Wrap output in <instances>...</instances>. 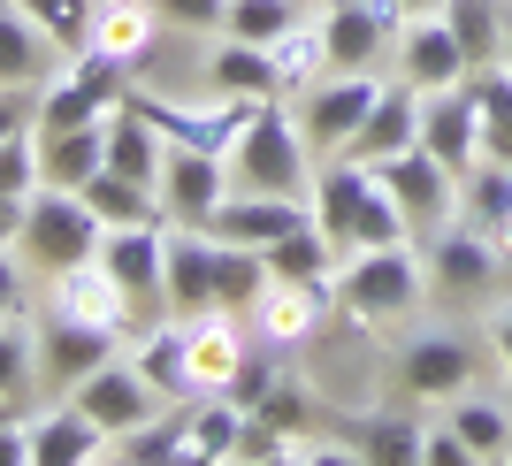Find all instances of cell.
<instances>
[{"label": "cell", "mask_w": 512, "mask_h": 466, "mask_svg": "<svg viewBox=\"0 0 512 466\" xmlns=\"http://www.w3.org/2000/svg\"><path fill=\"white\" fill-rule=\"evenodd\" d=\"M314 222L337 253H367V245H413L398 199L383 191V176L352 161V153H329V169H314Z\"/></svg>", "instance_id": "obj_1"}, {"label": "cell", "mask_w": 512, "mask_h": 466, "mask_svg": "<svg viewBox=\"0 0 512 466\" xmlns=\"http://www.w3.org/2000/svg\"><path fill=\"white\" fill-rule=\"evenodd\" d=\"M222 169H230V191H276V199H306L314 207V146H306V130L291 123V107L283 100H260L245 138L222 153Z\"/></svg>", "instance_id": "obj_2"}, {"label": "cell", "mask_w": 512, "mask_h": 466, "mask_svg": "<svg viewBox=\"0 0 512 466\" xmlns=\"http://www.w3.org/2000/svg\"><path fill=\"white\" fill-rule=\"evenodd\" d=\"M421 283H428V260H413V245H367V253L337 260L329 291L352 321H398L421 306Z\"/></svg>", "instance_id": "obj_3"}, {"label": "cell", "mask_w": 512, "mask_h": 466, "mask_svg": "<svg viewBox=\"0 0 512 466\" xmlns=\"http://www.w3.org/2000/svg\"><path fill=\"white\" fill-rule=\"evenodd\" d=\"M107 222L85 207V191H62V184H39L31 199H23V237L16 253L31 260V268H46V276H62V268H77V260L100 253Z\"/></svg>", "instance_id": "obj_4"}, {"label": "cell", "mask_w": 512, "mask_h": 466, "mask_svg": "<svg viewBox=\"0 0 512 466\" xmlns=\"http://www.w3.org/2000/svg\"><path fill=\"white\" fill-rule=\"evenodd\" d=\"M375 176H383V191L398 199L413 245H428L444 222H459V176H451L428 146H406V153H390V161H375Z\"/></svg>", "instance_id": "obj_5"}, {"label": "cell", "mask_w": 512, "mask_h": 466, "mask_svg": "<svg viewBox=\"0 0 512 466\" xmlns=\"http://www.w3.org/2000/svg\"><path fill=\"white\" fill-rule=\"evenodd\" d=\"M375 92H383V69H329L321 85L299 92V130H306V146H314V161L352 146V130L367 123Z\"/></svg>", "instance_id": "obj_6"}, {"label": "cell", "mask_w": 512, "mask_h": 466, "mask_svg": "<svg viewBox=\"0 0 512 466\" xmlns=\"http://www.w3.org/2000/svg\"><path fill=\"white\" fill-rule=\"evenodd\" d=\"M398 0H329L321 8V39H329V69H383L398 54Z\"/></svg>", "instance_id": "obj_7"}, {"label": "cell", "mask_w": 512, "mask_h": 466, "mask_svg": "<svg viewBox=\"0 0 512 466\" xmlns=\"http://www.w3.org/2000/svg\"><path fill=\"white\" fill-rule=\"evenodd\" d=\"M161 260H169V222H130V230L100 237V268L123 283V298L138 306V321H153L161 306H169V291H161Z\"/></svg>", "instance_id": "obj_8"}, {"label": "cell", "mask_w": 512, "mask_h": 466, "mask_svg": "<svg viewBox=\"0 0 512 466\" xmlns=\"http://www.w3.org/2000/svg\"><path fill=\"white\" fill-rule=\"evenodd\" d=\"M497 276H505V253L474 222H444V230L428 237V291L436 298H482Z\"/></svg>", "instance_id": "obj_9"}, {"label": "cell", "mask_w": 512, "mask_h": 466, "mask_svg": "<svg viewBox=\"0 0 512 466\" xmlns=\"http://www.w3.org/2000/svg\"><path fill=\"white\" fill-rule=\"evenodd\" d=\"M69 398L85 405V413H92V421L107 428V436H123V428L153 421V413H169V398H161V390H153V382L138 375V360H130V352L100 360V367H92L85 382H77V390H69Z\"/></svg>", "instance_id": "obj_10"}, {"label": "cell", "mask_w": 512, "mask_h": 466, "mask_svg": "<svg viewBox=\"0 0 512 466\" xmlns=\"http://www.w3.org/2000/svg\"><path fill=\"white\" fill-rule=\"evenodd\" d=\"M161 214L169 222H184V230H207L214 207L230 199V169H222V153H199V146H169V161H161Z\"/></svg>", "instance_id": "obj_11"}, {"label": "cell", "mask_w": 512, "mask_h": 466, "mask_svg": "<svg viewBox=\"0 0 512 466\" xmlns=\"http://www.w3.org/2000/svg\"><path fill=\"white\" fill-rule=\"evenodd\" d=\"M39 382H54V390H77V382L92 375V367L100 360H115V352H123V337H115V329H92V321H77V314H54V306H46V321H39Z\"/></svg>", "instance_id": "obj_12"}, {"label": "cell", "mask_w": 512, "mask_h": 466, "mask_svg": "<svg viewBox=\"0 0 512 466\" xmlns=\"http://www.w3.org/2000/svg\"><path fill=\"white\" fill-rule=\"evenodd\" d=\"M398 77L413 92H451L474 77V62H467V46L451 39L444 16H406V31H398Z\"/></svg>", "instance_id": "obj_13"}, {"label": "cell", "mask_w": 512, "mask_h": 466, "mask_svg": "<svg viewBox=\"0 0 512 466\" xmlns=\"http://www.w3.org/2000/svg\"><path fill=\"white\" fill-rule=\"evenodd\" d=\"M421 146L444 161L451 176H467L482 161V107H474L467 85L451 92H421Z\"/></svg>", "instance_id": "obj_14"}, {"label": "cell", "mask_w": 512, "mask_h": 466, "mask_svg": "<svg viewBox=\"0 0 512 466\" xmlns=\"http://www.w3.org/2000/svg\"><path fill=\"white\" fill-rule=\"evenodd\" d=\"M92 459H115V436L77 398L46 405L39 421H31V466H92Z\"/></svg>", "instance_id": "obj_15"}, {"label": "cell", "mask_w": 512, "mask_h": 466, "mask_svg": "<svg viewBox=\"0 0 512 466\" xmlns=\"http://www.w3.org/2000/svg\"><path fill=\"white\" fill-rule=\"evenodd\" d=\"M406 146H421V92L406 85V77H383V92H375V107H367V123L352 130V161H390V153H406Z\"/></svg>", "instance_id": "obj_16"}, {"label": "cell", "mask_w": 512, "mask_h": 466, "mask_svg": "<svg viewBox=\"0 0 512 466\" xmlns=\"http://www.w3.org/2000/svg\"><path fill=\"white\" fill-rule=\"evenodd\" d=\"M54 314H77V321H92V329H115V337H130V329H138V306H130L123 283L100 268V253L54 276Z\"/></svg>", "instance_id": "obj_17"}, {"label": "cell", "mask_w": 512, "mask_h": 466, "mask_svg": "<svg viewBox=\"0 0 512 466\" xmlns=\"http://www.w3.org/2000/svg\"><path fill=\"white\" fill-rule=\"evenodd\" d=\"M199 77H207V92H222V100H283L276 54L253 46V39H230V31H214V54L199 62Z\"/></svg>", "instance_id": "obj_18"}, {"label": "cell", "mask_w": 512, "mask_h": 466, "mask_svg": "<svg viewBox=\"0 0 512 466\" xmlns=\"http://www.w3.org/2000/svg\"><path fill=\"white\" fill-rule=\"evenodd\" d=\"M474 375H482V352H474L467 337H413L406 344V390L413 398H436L451 405L459 390H474Z\"/></svg>", "instance_id": "obj_19"}, {"label": "cell", "mask_w": 512, "mask_h": 466, "mask_svg": "<svg viewBox=\"0 0 512 466\" xmlns=\"http://www.w3.org/2000/svg\"><path fill=\"white\" fill-rule=\"evenodd\" d=\"M161 291H169L176 321H192V314H207V306H214V230H184V222H169Z\"/></svg>", "instance_id": "obj_20"}, {"label": "cell", "mask_w": 512, "mask_h": 466, "mask_svg": "<svg viewBox=\"0 0 512 466\" xmlns=\"http://www.w3.org/2000/svg\"><path fill=\"white\" fill-rule=\"evenodd\" d=\"M299 222H314V207H306V199H276V191H230V199L214 207L207 230L230 237V245H276V237L299 230Z\"/></svg>", "instance_id": "obj_21"}, {"label": "cell", "mask_w": 512, "mask_h": 466, "mask_svg": "<svg viewBox=\"0 0 512 466\" xmlns=\"http://www.w3.org/2000/svg\"><path fill=\"white\" fill-rule=\"evenodd\" d=\"M329 283H268L260 291V306H253V329L268 344H306V337H321V321H329Z\"/></svg>", "instance_id": "obj_22"}, {"label": "cell", "mask_w": 512, "mask_h": 466, "mask_svg": "<svg viewBox=\"0 0 512 466\" xmlns=\"http://www.w3.org/2000/svg\"><path fill=\"white\" fill-rule=\"evenodd\" d=\"M245 421H253V413H237L222 390L184 398V466H230L237 451H245Z\"/></svg>", "instance_id": "obj_23"}, {"label": "cell", "mask_w": 512, "mask_h": 466, "mask_svg": "<svg viewBox=\"0 0 512 466\" xmlns=\"http://www.w3.org/2000/svg\"><path fill=\"white\" fill-rule=\"evenodd\" d=\"M245 360V337H237V314L207 306V314L184 321V367H192V390H222Z\"/></svg>", "instance_id": "obj_24"}, {"label": "cell", "mask_w": 512, "mask_h": 466, "mask_svg": "<svg viewBox=\"0 0 512 466\" xmlns=\"http://www.w3.org/2000/svg\"><path fill=\"white\" fill-rule=\"evenodd\" d=\"M54 54H62V46L46 39L39 23L16 8V0H8V8H0V92H31V85H46V77L62 69Z\"/></svg>", "instance_id": "obj_25"}, {"label": "cell", "mask_w": 512, "mask_h": 466, "mask_svg": "<svg viewBox=\"0 0 512 466\" xmlns=\"http://www.w3.org/2000/svg\"><path fill=\"white\" fill-rule=\"evenodd\" d=\"M31 138H39V169H46V184H62V191H85L92 176L107 169V123L31 130Z\"/></svg>", "instance_id": "obj_26"}, {"label": "cell", "mask_w": 512, "mask_h": 466, "mask_svg": "<svg viewBox=\"0 0 512 466\" xmlns=\"http://www.w3.org/2000/svg\"><path fill=\"white\" fill-rule=\"evenodd\" d=\"M268 253L260 245H230V237H214V306L222 314H237V321H253V306H260V291H268Z\"/></svg>", "instance_id": "obj_27"}, {"label": "cell", "mask_w": 512, "mask_h": 466, "mask_svg": "<svg viewBox=\"0 0 512 466\" xmlns=\"http://www.w3.org/2000/svg\"><path fill=\"white\" fill-rule=\"evenodd\" d=\"M161 31H169V23L153 16V0H100V16H92V46L115 54V62H130V69L153 54Z\"/></svg>", "instance_id": "obj_28"}, {"label": "cell", "mask_w": 512, "mask_h": 466, "mask_svg": "<svg viewBox=\"0 0 512 466\" xmlns=\"http://www.w3.org/2000/svg\"><path fill=\"white\" fill-rule=\"evenodd\" d=\"M268 253V276L276 283H337V245L321 237V222H299V230H283L276 245H260Z\"/></svg>", "instance_id": "obj_29"}, {"label": "cell", "mask_w": 512, "mask_h": 466, "mask_svg": "<svg viewBox=\"0 0 512 466\" xmlns=\"http://www.w3.org/2000/svg\"><path fill=\"white\" fill-rule=\"evenodd\" d=\"M459 222H474L482 237H505V222H512V169L505 161H474L467 176H459Z\"/></svg>", "instance_id": "obj_30"}, {"label": "cell", "mask_w": 512, "mask_h": 466, "mask_svg": "<svg viewBox=\"0 0 512 466\" xmlns=\"http://www.w3.org/2000/svg\"><path fill=\"white\" fill-rule=\"evenodd\" d=\"M444 421L467 436L474 459H512V398H482V390H459Z\"/></svg>", "instance_id": "obj_31"}, {"label": "cell", "mask_w": 512, "mask_h": 466, "mask_svg": "<svg viewBox=\"0 0 512 466\" xmlns=\"http://www.w3.org/2000/svg\"><path fill=\"white\" fill-rule=\"evenodd\" d=\"M130 360H138V375H146L169 405L199 398V390H192V367H184V321H153L146 337H138V352H130Z\"/></svg>", "instance_id": "obj_32"}, {"label": "cell", "mask_w": 512, "mask_h": 466, "mask_svg": "<svg viewBox=\"0 0 512 466\" xmlns=\"http://www.w3.org/2000/svg\"><path fill=\"white\" fill-rule=\"evenodd\" d=\"M344 444L375 466H421V421L406 413H367V421H344Z\"/></svg>", "instance_id": "obj_33"}, {"label": "cell", "mask_w": 512, "mask_h": 466, "mask_svg": "<svg viewBox=\"0 0 512 466\" xmlns=\"http://www.w3.org/2000/svg\"><path fill=\"white\" fill-rule=\"evenodd\" d=\"M107 115V100L100 92L85 85V77H77V69H54V77H46L39 85V107H31V130H77V123H100Z\"/></svg>", "instance_id": "obj_34"}, {"label": "cell", "mask_w": 512, "mask_h": 466, "mask_svg": "<svg viewBox=\"0 0 512 466\" xmlns=\"http://www.w3.org/2000/svg\"><path fill=\"white\" fill-rule=\"evenodd\" d=\"M467 92H474V107H482V153L512 169V69L505 62H482L467 77Z\"/></svg>", "instance_id": "obj_35"}, {"label": "cell", "mask_w": 512, "mask_h": 466, "mask_svg": "<svg viewBox=\"0 0 512 466\" xmlns=\"http://www.w3.org/2000/svg\"><path fill=\"white\" fill-rule=\"evenodd\" d=\"M451 39L467 46V62H505V0H444Z\"/></svg>", "instance_id": "obj_36"}, {"label": "cell", "mask_w": 512, "mask_h": 466, "mask_svg": "<svg viewBox=\"0 0 512 466\" xmlns=\"http://www.w3.org/2000/svg\"><path fill=\"white\" fill-rule=\"evenodd\" d=\"M115 459H130V466H184V405L123 428V436H115Z\"/></svg>", "instance_id": "obj_37"}, {"label": "cell", "mask_w": 512, "mask_h": 466, "mask_svg": "<svg viewBox=\"0 0 512 466\" xmlns=\"http://www.w3.org/2000/svg\"><path fill=\"white\" fill-rule=\"evenodd\" d=\"M276 69H283V92H306V85H321L329 77V39H321V16H306V23H291L276 46Z\"/></svg>", "instance_id": "obj_38"}, {"label": "cell", "mask_w": 512, "mask_h": 466, "mask_svg": "<svg viewBox=\"0 0 512 466\" xmlns=\"http://www.w3.org/2000/svg\"><path fill=\"white\" fill-rule=\"evenodd\" d=\"M314 16V0H230V39H253V46H276L291 23H306Z\"/></svg>", "instance_id": "obj_39"}, {"label": "cell", "mask_w": 512, "mask_h": 466, "mask_svg": "<svg viewBox=\"0 0 512 466\" xmlns=\"http://www.w3.org/2000/svg\"><path fill=\"white\" fill-rule=\"evenodd\" d=\"M23 16L39 23L46 39L62 46V54H77V46H92V16H100V0H16Z\"/></svg>", "instance_id": "obj_40"}, {"label": "cell", "mask_w": 512, "mask_h": 466, "mask_svg": "<svg viewBox=\"0 0 512 466\" xmlns=\"http://www.w3.org/2000/svg\"><path fill=\"white\" fill-rule=\"evenodd\" d=\"M253 421L268 428V436H306V428L321 421V405H314V390H306V382L291 375V367H283V382L268 390V398H260V413H253Z\"/></svg>", "instance_id": "obj_41"}, {"label": "cell", "mask_w": 512, "mask_h": 466, "mask_svg": "<svg viewBox=\"0 0 512 466\" xmlns=\"http://www.w3.org/2000/svg\"><path fill=\"white\" fill-rule=\"evenodd\" d=\"M276 382H283L276 352H245V360H237V375L222 382V398H230L237 413H260V398H268V390H276Z\"/></svg>", "instance_id": "obj_42"}, {"label": "cell", "mask_w": 512, "mask_h": 466, "mask_svg": "<svg viewBox=\"0 0 512 466\" xmlns=\"http://www.w3.org/2000/svg\"><path fill=\"white\" fill-rule=\"evenodd\" d=\"M31 382H39V344L23 337V329H0V398L16 405Z\"/></svg>", "instance_id": "obj_43"}, {"label": "cell", "mask_w": 512, "mask_h": 466, "mask_svg": "<svg viewBox=\"0 0 512 466\" xmlns=\"http://www.w3.org/2000/svg\"><path fill=\"white\" fill-rule=\"evenodd\" d=\"M39 184H46V169H39V138L23 130V138H8V146H0V191H16V199H31Z\"/></svg>", "instance_id": "obj_44"}, {"label": "cell", "mask_w": 512, "mask_h": 466, "mask_svg": "<svg viewBox=\"0 0 512 466\" xmlns=\"http://www.w3.org/2000/svg\"><path fill=\"white\" fill-rule=\"evenodd\" d=\"M153 16L169 23V31H222L230 0H153Z\"/></svg>", "instance_id": "obj_45"}, {"label": "cell", "mask_w": 512, "mask_h": 466, "mask_svg": "<svg viewBox=\"0 0 512 466\" xmlns=\"http://www.w3.org/2000/svg\"><path fill=\"white\" fill-rule=\"evenodd\" d=\"M421 466H474V451L451 421H436V428H421Z\"/></svg>", "instance_id": "obj_46"}, {"label": "cell", "mask_w": 512, "mask_h": 466, "mask_svg": "<svg viewBox=\"0 0 512 466\" xmlns=\"http://www.w3.org/2000/svg\"><path fill=\"white\" fill-rule=\"evenodd\" d=\"M23 130H31V100H23V92H0V146L23 138Z\"/></svg>", "instance_id": "obj_47"}, {"label": "cell", "mask_w": 512, "mask_h": 466, "mask_svg": "<svg viewBox=\"0 0 512 466\" xmlns=\"http://www.w3.org/2000/svg\"><path fill=\"white\" fill-rule=\"evenodd\" d=\"M16 298H23V253L0 245V306H16Z\"/></svg>", "instance_id": "obj_48"}, {"label": "cell", "mask_w": 512, "mask_h": 466, "mask_svg": "<svg viewBox=\"0 0 512 466\" xmlns=\"http://www.w3.org/2000/svg\"><path fill=\"white\" fill-rule=\"evenodd\" d=\"M16 237H23V199L0 191V245H16Z\"/></svg>", "instance_id": "obj_49"}, {"label": "cell", "mask_w": 512, "mask_h": 466, "mask_svg": "<svg viewBox=\"0 0 512 466\" xmlns=\"http://www.w3.org/2000/svg\"><path fill=\"white\" fill-rule=\"evenodd\" d=\"M490 352H497V367L512 375V306H505V314L490 321Z\"/></svg>", "instance_id": "obj_50"}, {"label": "cell", "mask_w": 512, "mask_h": 466, "mask_svg": "<svg viewBox=\"0 0 512 466\" xmlns=\"http://www.w3.org/2000/svg\"><path fill=\"white\" fill-rule=\"evenodd\" d=\"M398 16H444V0H398Z\"/></svg>", "instance_id": "obj_51"}, {"label": "cell", "mask_w": 512, "mask_h": 466, "mask_svg": "<svg viewBox=\"0 0 512 466\" xmlns=\"http://www.w3.org/2000/svg\"><path fill=\"white\" fill-rule=\"evenodd\" d=\"M16 306H23V298H16ZM16 306H0V329H23V314H16Z\"/></svg>", "instance_id": "obj_52"}, {"label": "cell", "mask_w": 512, "mask_h": 466, "mask_svg": "<svg viewBox=\"0 0 512 466\" xmlns=\"http://www.w3.org/2000/svg\"><path fill=\"white\" fill-rule=\"evenodd\" d=\"M505 69H512V8H505Z\"/></svg>", "instance_id": "obj_53"}, {"label": "cell", "mask_w": 512, "mask_h": 466, "mask_svg": "<svg viewBox=\"0 0 512 466\" xmlns=\"http://www.w3.org/2000/svg\"><path fill=\"white\" fill-rule=\"evenodd\" d=\"M8 421H23V413H16V405H8V398H0V428H8Z\"/></svg>", "instance_id": "obj_54"}, {"label": "cell", "mask_w": 512, "mask_h": 466, "mask_svg": "<svg viewBox=\"0 0 512 466\" xmlns=\"http://www.w3.org/2000/svg\"><path fill=\"white\" fill-rule=\"evenodd\" d=\"M505 398H512V390H505Z\"/></svg>", "instance_id": "obj_55"}]
</instances>
